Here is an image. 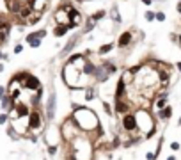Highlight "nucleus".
<instances>
[{
    "mask_svg": "<svg viewBox=\"0 0 181 160\" xmlns=\"http://www.w3.org/2000/svg\"><path fill=\"white\" fill-rule=\"evenodd\" d=\"M94 70H96V66H94V64H90L89 61H85V62H83L82 73H85V75H93V73H94Z\"/></svg>",
    "mask_w": 181,
    "mask_h": 160,
    "instance_id": "obj_14",
    "label": "nucleus"
},
{
    "mask_svg": "<svg viewBox=\"0 0 181 160\" xmlns=\"http://www.w3.org/2000/svg\"><path fill=\"white\" fill-rule=\"evenodd\" d=\"M110 18L116 21V23H121V16H119V11H117V6L112 7V13H110Z\"/></svg>",
    "mask_w": 181,
    "mask_h": 160,
    "instance_id": "obj_18",
    "label": "nucleus"
},
{
    "mask_svg": "<svg viewBox=\"0 0 181 160\" xmlns=\"http://www.w3.org/2000/svg\"><path fill=\"white\" fill-rule=\"evenodd\" d=\"M7 121V114H0V125H4Z\"/></svg>",
    "mask_w": 181,
    "mask_h": 160,
    "instance_id": "obj_25",
    "label": "nucleus"
},
{
    "mask_svg": "<svg viewBox=\"0 0 181 160\" xmlns=\"http://www.w3.org/2000/svg\"><path fill=\"white\" fill-rule=\"evenodd\" d=\"M170 149L177 151V149H179V144H177V142H172V144H170Z\"/></svg>",
    "mask_w": 181,
    "mask_h": 160,
    "instance_id": "obj_28",
    "label": "nucleus"
},
{
    "mask_svg": "<svg viewBox=\"0 0 181 160\" xmlns=\"http://www.w3.org/2000/svg\"><path fill=\"white\" fill-rule=\"evenodd\" d=\"M14 78H16V80H20V84L23 85V87H27V89H32V91H37V89L41 87L39 80H37L36 77L29 75V73H20V75H16Z\"/></svg>",
    "mask_w": 181,
    "mask_h": 160,
    "instance_id": "obj_2",
    "label": "nucleus"
},
{
    "mask_svg": "<svg viewBox=\"0 0 181 160\" xmlns=\"http://www.w3.org/2000/svg\"><path fill=\"white\" fill-rule=\"evenodd\" d=\"M156 20H158V21H165V14H163L162 11H158V13H156Z\"/></svg>",
    "mask_w": 181,
    "mask_h": 160,
    "instance_id": "obj_24",
    "label": "nucleus"
},
{
    "mask_svg": "<svg viewBox=\"0 0 181 160\" xmlns=\"http://www.w3.org/2000/svg\"><path fill=\"white\" fill-rule=\"evenodd\" d=\"M170 116H172V109H170V105H169V107H163V109L160 110V118H162V119H170Z\"/></svg>",
    "mask_w": 181,
    "mask_h": 160,
    "instance_id": "obj_17",
    "label": "nucleus"
},
{
    "mask_svg": "<svg viewBox=\"0 0 181 160\" xmlns=\"http://www.w3.org/2000/svg\"><path fill=\"white\" fill-rule=\"evenodd\" d=\"M96 27V21L93 20V18H89L87 21H85V27H83V30H82V34H87V32H90V30H93Z\"/></svg>",
    "mask_w": 181,
    "mask_h": 160,
    "instance_id": "obj_15",
    "label": "nucleus"
},
{
    "mask_svg": "<svg viewBox=\"0 0 181 160\" xmlns=\"http://www.w3.org/2000/svg\"><path fill=\"white\" fill-rule=\"evenodd\" d=\"M4 71V64H0V73H2Z\"/></svg>",
    "mask_w": 181,
    "mask_h": 160,
    "instance_id": "obj_35",
    "label": "nucleus"
},
{
    "mask_svg": "<svg viewBox=\"0 0 181 160\" xmlns=\"http://www.w3.org/2000/svg\"><path fill=\"white\" fill-rule=\"evenodd\" d=\"M105 14H107V13H105V11L101 9V11H98V13H94V14H93V16H90V18H93L94 21H100L101 18H105Z\"/></svg>",
    "mask_w": 181,
    "mask_h": 160,
    "instance_id": "obj_19",
    "label": "nucleus"
},
{
    "mask_svg": "<svg viewBox=\"0 0 181 160\" xmlns=\"http://www.w3.org/2000/svg\"><path fill=\"white\" fill-rule=\"evenodd\" d=\"M142 2H144L146 6H151V2H153V0H142Z\"/></svg>",
    "mask_w": 181,
    "mask_h": 160,
    "instance_id": "obj_33",
    "label": "nucleus"
},
{
    "mask_svg": "<svg viewBox=\"0 0 181 160\" xmlns=\"http://www.w3.org/2000/svg\"><path fill=\"white\" fill-rule=\"evenodd\" d=\"M137 126H139L137 116H133V114H124V118H123V128H124L126 132H133Z\"/></svg>",
    "mask_w": 181,
    "mask_h": 160,
    "instance_id": "obj_4",
    "label": "nucleus"
},
{
    "mask_svg": "<svg viewBox=\"0 0 181 160\" xmlns=\"http://www.w3.org/2000/svg\"><path fill=\"white\" fill-rule=\"evenodd\" d=\"M177 125H179V126H181V118H179V121H177Z\"/></svg>",
    "mask_w": 181,
    "mask_h": 160,
    "instance_id": "obj_39",
    "label": "nucleus"
},
{
    "mask_svg": "<svg viewBox=\"0 0 181 160\" xmlns=\"http://www.w3.org/2000/svg\"><path fill=\"white\" fill-rule=\"evenodd\" d=\"M165 103H167V96H162V100H158V101H156V107H158V109H163V107H165Z\"/></svg>",
    "mask_w": 181,
    "mask_h": 160,
    "instance_id": "obj_22",
    "label": "nucleus"
},
{
    "mask_svg": "<svg viewBox=\"0 0 181 160\" xmlns=\"http://www.w3.org/2000/svg\"><path fill=\"white\" fill-rule=\"evenodd\" d=\"M55 101H57V98H55V91H53L46 103V118L48 119H53V116H55Z\"/></svg>",
    "mask_w": 181,
    "mask_h": 160,
    "instance_id": "obj_6",
    "label": "nucleus"
},
{
    "mask_svg": "<svg viewBox=\"0 0 181 160\" xmlns=\"http://www.w3.org/2000/svg\"><path fill=\"white\" fill-rule=\"evenodd\" d=\"M80 128L83 130H93L98 126V118H96V114L90 110V109H78L75 114H73V118H71Z\"/></svg>",
    "mask_w": 181,
    "mask_h": 160,
    "instance_id": "obj_1",
    "label": "nucleus"
},
{
    "mask_svg": "<svg viewBox=\"0 0 181 160\" xmlns=\"http://www.w3.org/2000/svg\"><path fill=\"white\" fill-rule=\"evenodd\" d=\"M4 96H6V87L0 85V98H4Z\"/></svg>",
    "mask_w": 181,
    "mask_h": 160,
    "instance_id": "obj_29",
    "label": "nucleus"
},
{
    "mask_svg": "<svg viewBox=\"0 0 181 160\" xmlns=\"http://www.w3.org/2000/svg\"><path fill=\"white\" fill-rule=\"evenodd\" d=\"M112 50H114V43H107V44H103V47H100L98 54H100V55H105V54H108V52H112Z\"/></svg>",
    "mask_w": 181,
    "mask_h": 160,
    "instance_id": "obj_16",
    "label": "nucleus"
},
{
    "mask_svg": "<svg viewBox=\"0 0 181 160\" xmlns=\"http://www.w3.org/2000/svg\"><path fill=\"white\" fill-rule=\"evenodd\" d=\"M131 39H133V34L130 32V30H126V32H123L121 36H119V41H117V44L121 48H124V47H128V44L131 43Z\"/></svg>",
    "mask_w": 181,
    "mask_h": 160,
    "instance_id": "obj_9",
    "label": "nucleus"
},
{
    "mask_svg": "<svg viewBox=\"0 0 181 160\" xmlns=\"http://www.w3.org/2000/svg\"><path fill=\"white\" fill-rule=\"evenodd\" d=\"M124 89H126V82H124V78H121L117 82V89H116V100H121L124 96Z\"/></svg>",
    "mask_w": 181,
    "mask_h": 160,
    "instance_id": "obj_11",
    "label": "nucleus"
},
{
    "mask_svg": "<svg viewBox=\"0 0 181 160\" xmlns=\"http://www.w3.org/2000/svg\"><path fill=\"white\" fill-rule=\"evenodd\" d=\"M48 151H50V155H55V153H57V146H50Z\"/></svg>",
    "mask_w": 181,
    "mask_h": 160,
    "instance_id": "obj_27",
    "label": "nucleus"
},
{
    "mask_svg": "<svg viewBox=\"0 0 181 160\" xmlns=\"http://www.w3.org/2000/svg\"><path fill=\"white\" fill-rule=\"evenodd\" d=\"M176 66H177V70H179V71H181V62H177V64H176Z\"/></svg>",
    "mask_w": 181,
    "mask_h": 160,
    "instance_id": "obj_34",
    "label": "nucleus"
},
{
    "mask_svg": "<svg viewBox=\"0 0 181 160\" xmlns=\"http://www.w3.org/2000/svg\"><path fill=\"white\" fill-rule=\"evenodd\" d=\"M94 78L98 80V82H107V78H108V71L105 70V66H96V70H94Z\"/></svg>",
    "mask_w": 181,
    "mask_h": 160,
    "instance_id": "obj_8",
    "label": "nucleus"
},
{
    "mask_svg": "<svg viewBox=\"0 0 181 160\" xmlns=\"http://www.w3.org/2000/svg\"><path fill=\"white\" fill-rule=\"evenodd\" d=\"M103 107H105V110H107V114H110V112H112V110H110V105H108V103H107V101H105V103H103Z\"/></svg>",
    "mask_w": 181,
    "mask_h": 160,
    "instance_id": "obj_30",
    "label": "nucleus"
},
{
    "mask_svg": "<svg viewBox=\"0 0 181 160\" xmlns=\"http://www.w3.org/2000/svg\"><path fill=\"white\" fill-rule=\"evenodd\" d=\"M44 36H46V30H44V29H41V30H37V32H32V34H29V36H27V43H30L32 39H43Z\"/></svg>",
    "mask_w": 181,
    "mask_h": 160,
    "instance_id": "obj_13",
    "label": "nucleus"
},
{
    "mask_svg": "<svg viewBox=\"0 0 181 160\" xmlns=\"http://www.w3.org/2000/svg\"><path fill=\"white\" fill-rule=\"evenodd\" d=\"M144 18H146L147 21H153V20H156V13H153V11H147V13L144 14Z\"/></svg>",
    "mask_w": 181,
    "mask_h": 160,
    "instance_id": "obj_21",
    "label": "nucleus"
},
{
    "mask_svg": "<svg viewBox=\"0 0 181 160\" xmlns=\"http://www.w3.org/2000/svg\"><path fill=\"white\" fill-rule=\"evenodd\" d=\"M156 2H167V0H156Z\"/></svg>",
    "mask_w": 181,
    "mask_h": 160,
    "instance_id": "obj_38",
    "label": "nucleus"
},
{
    "mask_svg": "<svg viewBox=\"0 0 181 160\" xmlns=\"http://www.w3.org/2000/svg\"><path fill=\"white\" fill-rule=\"evenodd\" d=\"M21 50H23L21 44H16V47H14V54H21Z\"/></svg>",
    "mask_w": 181,
    "mask_h": 160,
    "instance_id": "obj_26",
    "label": "nucleus"
},
{
    "mask_svg": "<svg viewBox=\"0 0 181 160\" xmlns=\"http://www.w3.org/2000/svg\"><path fill=\"white\" fill-rule=\"evenodd\" d=\"M0 59H6V55H4V54H2V52H0Z\"/></svg>",
    "mask_w": 181,
    "mask_h": 160,
    "instance_id": "obj_36",
    "label": "nucleus"
},
{
    "mask_svg": "<svg viewBox=\"0 0 181 160\" xmlns=\"http://www.w3.org/2000/svg\"><path fill=\"white\" fill-rule=\"evenodd\" d=\"M146 158H147V160H154V158H156V156H154V155H153V153H151V151H149V153H147V155H146Z\"/></svg>",
    "mask_w": 181,
    "mask_h": 160,
    "instance_id": "obj_31",
    "label": "nucleus"
},
{
    "mask_svg": "<svg viewBox=\"0 0 181 160\" xmlns=\"http://www.w3.org/2000/svg\"><path fill=\"white\" fill-rule=\"evenodd\" d=\"M76 27H78V23H66V25H57V27L53 29V36H55V37H60V36H64L67 30L76 29Z\"/></svg>",
    "mask_w": 181,
    "mask_h": 160,
    "instance_id": "obj_7",
    "label": "nucleus"
},
{
    "mask_svg": "<svg viewBox=\"0 0 181 160\" xmlns=\"http://www.w3.org/2000/svg\"><path fill=\"white\" fill-rule=\"evenodd\" d=\"M130 110V105L126 103V101H123V100H117L116 101V112H119V114H126Z\"/></svg>",
    "mask_w": 181,
    "mask_h": 160,
    "instance_id": "obj_12",
    "label": "nucleus"
},
{
    "mask_svg": "<svg viewBox=\"0 0 181 160\" xmlns=\"http://www.w3.org/2000/svg\"><path fill=\"white\" fill-rule=\"evenodd\" d=\"M176 11L181 14V0H179V2H177V6H176Z\"/></svg>",
    "mask_w": 181,
    "mask_h": 160,
    "instance_id": "obj_32",
    "label": "nucleus"
},
{
    "mask_svg": "<svg viewBox=\"0 0 181 160\" xmlns=\"http://www.w3.org/2000/svg\"><path fill=\"white\" fill-rule=\"evenodd\" d=\"M41 126H43V123H41V114H39L37 110H32V112L29 114V128L34 130V132H37V130H41Z\"/></svg>",
    "mask_w": 181,
    "mask_h": 160,
    "instance_id": "obj_3",
    "label": "nucleus"
},
{
    "mask_svg": "<svg viewBox=\"0 0 181 160\" xmlns=\"http://www.w3.org/2000/svg\"><path fill=\"white\" fill-rule=\"evenodd\" d=\"M80 36H83V34L80 32V34L73 36V37H71L69 41L66 43V47H64V48H62V52H60V57H66L67 54H69V52H71V50H73L75 47H76V44H78V41H80Z\"/></svg>",
    "mask_w": 181,
    "mask_h": 160,
    "instance_id": "obj_5",
    "label": "nucleus"
},
{
    "mask_svg": "<svg viewBox=\"0 0 181 160\" xmlns=\"http://www.w3.org/2000/svg\"><path fill=\"white\" fill-rule=\"evenodd\" d=\"M105 70H107V71H108V75H110V73H116V71H117V68L112 64V62H105Z\"/></svg>",
    "mask_w": 181,
    "mask_h": 160,
    "instance_id": "obj_20",
    "label": "nucleus"
},
{
    "mask_svg": "<svg viewBox=\"0 0 181 160\" xmlns=\"http://www.w3.org/2000/svg\"><path fill=\"white\" fill-rule=\"evenodd\" d=\"M30 6H32L34 11H41L43 13L44 9H46V6H48V0H32Z\"/></svg>",
    "mask_w": 181,
    "mask_h": 160,
    "instance_id": "obj_10",
    "label": "nucleus"
},
{
    "mask_svg": "<svg viewBox=\"0 0 181 160\" xmlns=\"http://www.w3.org/2000/svg\"><path fill=\"white\" fill-rule=\"evenodd\" d=\"M167 160H176V156H169V158H167Z\"/></svg>",
    "mask_w": 181,
    "mask_h": 160,
    "instance_id": "obj_37",
    "label": "nucleus"
},
{
    "mask_svg": "<svg viewBox=\"0 0 181 160\" xmlns=\"http://www.w3.org/2000/svg\"><path fill=\"white\" fill-rule=\"evenodd\" d=\"M94 98V89H87V93H85V100H93Z\"/></svg>",
    "mask_w": 181,
    "mask_h": 160,
    "instance_id": "obj_23",
    "label": "nucleus"
}]
</instances>
